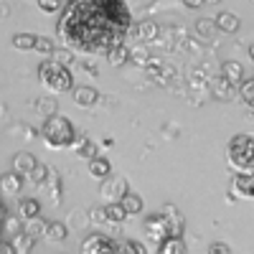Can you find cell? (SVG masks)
I'll list each match as a JSON object with an SVG mask.
<instances>
[{
    "instance_id": "cell-1",
    "label": "cell",
    "mask_w": 254,
    "mask_h": 254,
    "mask_svg": "<svg viewBox=\"0 0 254 254\" xmlns=\"http://www.w3.org/2000/svg\"><path fill=\"white\" fill-rule=\"evenodd\" d=\"M56 33L64 49L87 54H107L125 38L122 31L107 23L99 0H74V3L64 5Z\"/></svg>"
},
{
    "instance_id": "cell-2",
    "label": "cell",
    "mask_w": 254,
    "mask_h": 254,
    "mask_svg": "<svg viewBox=\"0 0 254 254\" xmlns=\"http://www.w3.org/2000/svg\"><path fill=\"white\" fill-rule=\"evenodd\" d=\"M226 160L234 173H254V132H239L226 145Z\"/></svg>"
},
{
    "instance_id": "cell-3",
    "label": "cell",
    "mask_w": 254,
    "mask_h": 254,
    "mask_svg": "<svg viewBox=\"0 0 254 254\" xmlns=\"http://www.w3.org/2000/svg\"><path fill=\"white\" fill-rule=\"evenodd\" d=\"M41 137H44L46 147L51 150H64V147H74L76 142V130L69 117L64 115H54L41 125Z\"/></svg>"
},
{
    "instance_id": "cell-4",
    "label": "cell",
    "mask_w": 254,
    "mask_h": 254,
    "mask_svg": "<svg viewBox=\"0 0 254 254\" xmlns=\"http://www.w3.org/2000/svg\"><path fill=\"white\" fill-rule=\"evenodd\" d=\"M38 79H41V84H44L49 92H54V94L74 92V74H71V69L59 66L54 59L44 61V64L38 66Z\"/></svg>"
},
{
    "instance_id": "cell-5",
    "label": "cell",
    "mask_w": 254,
    "mask_h": 254,
    "mask_svg": "<svg viewBox=\"0 0 254 254\" xmlns=\"http://www.w3.org/2000/svg\"><path fill=\"white\" fill-rule=\"evenodd\" d=\"M102 3V13L104 18H107V23L122 33H127L132 28V10L127 3H122V0H99Z\"/></svg>"
},
{
    "instance_id": "cell-6",
    "label": "cell",
    "mask_w": 254,
    "mask_h": 254,
    "mask_svg": "<svg viewBox=\"0 0 254 254\" xmlns=\"http://www.w3.org/2000/svg\"><path fill=\"white\" fill-rule=\"evenodd\" d=\"M142 234L145 239L150 242V244H163L165 239H171V226H168V219L163 214H153V216H147L145 224H142Z\"/></svg>"
},
{
    "instance_id": "cell-7",
    "label": "cell",
    "mask_w": 254,
    "mask_h": 254,
    "mask_svg": "<svg viewBox=\"0 0 254 254\" xmlns=\"http://www.w3.org/2000/svg\"><path fill=\"white\" fill-rule=\"evenodd\" d=\"M79 254H117V242L107 234H89L81 242Z\"/></svg>"
},
{
    "instance_id": "cell-8",
    "label": "cell",
    "mask_w": 254,
    "mask_h": 254,
    "mask_svg": "<svg viewBox=\"0 0 254 254\" xmlns=\"http://www.w3.org/2000/svg\"><path fill=\"white\" fill-rule=\"evenodd\" d=\"M127 193H130L127 178H122V176H110L107 181H102V198H104V201L120 203Z\"/></svg>"
},
{
    "instance_id": "cell-9",
    "label": "cell",
    "mask_w": 254,
    "mask_h": 254,
    "mask_svg": "<svg viewBox=\"0 0 254 254\" xmlns=\"http://www.w3.org/2000/svg\"><path fill=\"white\" fill-rule=\"evenodd\" d=\"M26 178H20L18 173H3L0 176V193L3 196H10V198H15V196H20V190H23V183Z\"/></svg>"
},
{
    "instance_id": "cell-10",
    "label": "cell",
    "mask_w": 254,
    "mask_h": 254,
    "mask_svg": "<svg viewBox=\"0 0 254 254\" xmlns=\"http://www.w3.org/2000/svg\"><path fill=\"white\" fill-rule=\"evenodd\" d=\"M231 186L237 198H254V173H234Z\"/></svg>"
},
{
    "instance_id": "cell-11",
    "label": "cell",
    "mask_w": 254,
    "mask_h": 254,
    "mask_svg": "<svg viewBox=\"0 0 254 254\" xmlns=\"http://www.w3.org/2000/svg\"><path fill=\"white\" fill-rule=\"evenodd\" d=\"M160 214L168 219V226H171V237H176V239H183V229H186V221H183V216L178 214V208L173 206V203H168V206H163V211Z\"/></svg>"
},
{
    "instance_id": "cell-12",
    "label": "cell",
    "mask_w": 254,
    "mask_h": 254,
    "mask_svg": "<svg viewBox=\"0 0 254 254\" xmlns=\"http://www.w3.org/2000/svg\"><path fill=\"white\" fill-rule=\"evenodd\" d=\"M36 165H38V160L33 153H15L13 155V173H18L20 178H28Z\"/></svg>"
},
{
    "instance_id": "cell-13",
    "label": "cell",
    "mask_w": 254,
    "mask_h": 254,
    "mask_svg": "<svg viewBox=\"0 0 254 254\" xmlns=\"http://www.w3.org/2000/svg\"><path fill=\"white\" fill-rule=\"evenodd\" d=\"M87 168H89V176L94 178V181H107L110 176H112V163L107 160V158H102V155H97V158H92L89 163H87Z\"/></svg>"
},
{
    "instance_id": "cell-14",
    "label": "cell",
    "mask_w": 254,
    "mask_h": 254,
    "mask_svg": "<svg viewBox=\"0 0 254 254\" xmlns=\"http://www.w3.org/2000/svg\"><path fill=\"white\" fill-rule=\"evenodd\" d=\"M221 79L226 84H231V87H239V84L244 81V69L239 61H224L221 64Z\"/></svg>"
},
{
    "instance_id": "cell-15",
    "label": "cell",
    "mask_w": 254,
    "mask_h": 254,
    "mask_svg": "<svg viewBox=\"0 0 254 254\" xmlns=\"http://www.w3.org/2000/svg\"><path fill=\"white\" fill-rule=\"evenodd\" d=\"M130 31L135 33V38L140 41V44H147V41H155V38L160 36V26L155 23V20H142V23L132 26Z\"/></svg>"
},
{
    "instance_id": "cell-16",
    "label": "cell",
    "mask_w": 254,
    "mask_h": 254,
    "mask_svg": "<svg viewBox=\"0 0 254 254\" xmlns=\"http://www.w3.org/2000/svg\"><path fill=\"white\" fill-rule=\"evenodd\" d=\"M214 26H216V31H221V33H237L239 31V18L234 15V13H229V10H221L216 18H214Z\"/></svg>"
},
{
    "instance_id": "cell-17",
    "label": "cell",
    "mask_w": 254,
    "mask_h": 254,
    "mask_svg": "<svg viewBox=\"0 0 254 254\" xmlns=\"http://www.w3.org/2000/svg\"><path fill=\"white\" fill-rule=\"evenodd\" d=\"M74 102L79 104V107H94V104L99 102V92L94 87H74Z\"/></svg>"
},
{
    "instance_id": "cell-18",
    "label": "cell",
    "mask_w": 254,
    "mask_h": 254,
    "mask_svg": "<svg viewBox=\"0 0 254 254\" xmlns=\"http://www.w3.org/2000/svg\"><path fill=\"white\" fill-rule=\"evenodd\" d=\"M120 203H122V208H125V214H127V216H140V214H142V208H145L142 196L132 193V190H130V193H127Z\"/></svg>"
},
{
    "instance_id": "cell-19",
    "label": "cell",
    "mask_w": 254,
    "mask_h": 254,
    "mask_svg": "<svg viewBox=\"0 0 254 254\" xmlns=\"http://www.w3.org/2000/svg\"><path fill=\"white\" fill-rule=\"evenodd\" d=\"M104 56H107V61L112 64V66H125V64L130 61V46H127V44H117Z\"/></svg>"
},
{
    "instance_id": "cell-20",
    "label": "cell",
    "mask_w": 254,
    "mask_h": 254,
    "mask_svg": "<svg viewBox=\"0 0 254 254\" xmlns=\"http://www.w3.org/2000/svg\"><path fill=\"white\" fill-rule=\"evenodd\" d=\"M46 226H49V221H44L41 216H38V219H31V221L23 224V234L31 237L33 242H36V239H44V237H46Z\"/></svg>"
},
{
    "instance_id": "cell-21",
    "label": "cell",
    "mask_w": 254,
    "mask_h": 254,
    "mask_svg": "<svg viewBox=\"0 0 254 254\" xmlns=\"http://www.w3.org/2000/svg\"><path fill=\"white\" fill-rule=\"evenodd\" d=\"M18 214L23 221H31V219H38L41 216V203L36 198H23L18 203Z\"/></svg>"
},
{
    "instance_id": "cell-22",
    "label": "cell",
    "mask_w": 254,
    "mask_h": 254,
    "mask_svg": "<svg viewBox=\"0 0 254 254\" xmlns=\"http://www.w3.org/2000/svg\"><path fill=\"white\" fill-rule=\"evenodd\" d=\"M74 153L89 163L92 158H97V142H92L87 135H84L81 140H76V142H74Z\"/></svg>"
},
{
    "instance_id": "cell-23",
    "label": "cell",
    "mask_w": 254,
    "mask_h": 254,
    "mask_svg": "<svg viewBox=\"0 0 254 254\" xmlns=\"http://www.w3.org/2000/svg\"><path fill=\"white\" fill-rule=\"evenodd\" d=\"M104 211H107V224L110 226H122L127 219H130V216L125 214L122 203H107V206H104Z\"/></svg>"
},
{
    "instance_id": "cell-24",
    "label": "cell",
    "mask_w": 254,
    "mask_h": 254,
    "mask_svg": "<svg viewBox=\"0 0 254 254\" xmlns=\"http://www.w3.org/2000/svg\"><path fill=\"white\" fill-rule=\"evenodd\" d=\"M158 254H188V247H186L183 239L171 237V239H165V242L158 247Z\"/></svg>"
},
{
    "instance_id": "cell-25",
    "label": "cell",
    "mask_w": 254,
    "mask_h": 254,
    "mask_svg": "<svg viewBox=\"0 0 254 254\" xmlns=\"http://www.w3.org/2000/svg\"><path fill=\"white\" fill-rule=\"evenodd\" d=\"M66 237H69L66 224H61V221H49V226H46V239L61 242V239H66Z\"/></svg>"
},
{
    "instance_id": "cell-26",
    "label": "cell",
    "mask_w": 254,
    "mask_h": 254,
    "mask_svg": "<svg viewBox=\"0 0 254 254\" xmlns=\"http://www.w3.org/2000/svg\"><path fill=\"white\" fill-rule=\"evenodd\" d=\"M10 247H13V254H31V249H33V239L26 237L23 231H20L18 237L10 239Z\"/></svg>"
},
{
    "instance_id": "cell-27",
    "label": "cell",
    "mask_w": 254,
    "mask_h": 254,
    "mask_svg": "<svg viewBox=\"0 0 254 254\" xmlns=\"http://www.w3.org/2000/svg\"><path fill=\"white\" fill-rule=\"evenodd\" d=\"M36 38H38V36H33V33H15V36H13V49H20V51H33Z\"/></svg>"
},
{
    "instance_id": "cell-28",
    "label": "cell",
    "mask_w": 254,
    "mask_h": 254,
    "mask_svg": "<svg viewBox=\"0 0 254 254\" xmlns=\"http://www.w3.org/2000/svg\"><path fill=\"white\" fill-rule=\"evenodd\" d=\"M49 176H51V168L44 165V163H38V165L33 168V173L28 176V181H31L33 186H46V183H49Z\"/></svg>"
},
{
    "instance_id": "cell-29",
    "label": "cell",
    "mask_w": 254,
    "mask_h": 254,
    "mask_svg": "<svg viewBox=\"0 0 254 254\" xmlns=\"http://www.w3.org/2000/svg\"><path fill=\"white\" fill-rule=\"evenodd\" d=\"M117 254H147V249H145V244H140L135 239H122L117 244Z\"/></svg>"
},
{
    "instance_id": "cell-30",
    "label": "cell",
    "mask_w": 254,
    "mask_h": 254,
    "mask_svg": "<svg viewBox=\"0 0 254 254\" xmlns=\"http://www.w3.org/2000/svg\"><path fill=\"white\" fill-rule=\"evenodd\" d=\"M211 89H214V94L219 99H229V97H234V92H237V87L226 84L224 79H214V81H211Z\"/></svg>"
},
{
    "instance_id": "cell-31",
    "label": "cell",
    "mask_w": 254,
    "mask_h": 254,
    "mask_svg": "<svg viewBox=\"0 0 254 254\" xmlns=\"http://www.w3.org/2000/svg\"><path fill=\"white\" fill-rule=\"evenodd\" d=\"M33 51H38L41 56H49V59H51V56L56 54V44H54L51 38H46V36H38V38H36Z\"/></svg>"
},
{
    "instance_id": "cell-32",
    "label": "cell",
    "mask_w": 254,
    "mask_h": 254,
    "mask_svg": "<svg viewBox=\"0 0 254 254\" xmlns=\"http://www.w3.org/2000/svg\"><path fill=\"white\" fill-rule=\"evenodd\" d=\"M237 89H239V97H242V102L252 107V104H254V76H252V79H244V81L239 84Z\"/></svg>"
},
{
    "instance_id": "cell-33",
    "label": "cell",
    "mask_w": 254,
    "mask_h": 254,
    "mask_svg": "<svg viewBox=\"0 0 254 254\" xmlns=\"http://www.w3.org/2000/svg\"><path fill=\"white\" fill-rule=\"evenodd\" d=\"M59 66H64V69H69L71 64H74V51H69V49H56V54L51 56Z\"/></svg>"
},
{
    "instance_id": "cell-34",
    "label": "cell",
    "mask_w": 254,
    "mask_h": 254,
    "mask_svg": "<svg viewBox=\"0 0 254 254\" xmlns=\"http://www.w3.org/2000/svg\"><path fill=\"white\" fill-rule=\"evenodd\" d=\"M150 54H147V49L142 46V49H130V61L132 64H137V66H147L150 64Z\"/></svg>"
},
{
    "instance_id": "cell-35",
    "label": "cell",
    "mask_w": 254,
    "mask_h": 254,
    "mask_svg": "<svg viewBox=\"0 0 254 254\" xmlns=\"http://www.w3.org/2000/svg\"><path fill=\"white\" fill-rule=\"evenodd\" d=\"M196 31H198V36H203V38H211V36L216 33L214 18H203V20H198V23H196Z\"/></svg>"
},
{
    "instance_id": "cell-36",
    "label": "cell",
    "mask_w": 254,
    "mask_h": 254,
    "mask_svg": "<svg viewBox=\"0 0 254 254\" xmlns=\"http://www.w3.org/2000/svg\"><path fill=\"white\" fill-rule=\"evenodd\" d=\"M20 231H23V226L18 224V219H13V216H10V219H5V224H3V234L8 237V242H10L13 237H18Z\"/></svg>"
},
{
    "instance_id": "cell-37",
    "label": "cell",
    "mask_w": 254,
    "mask_h": 254,
    "mask_svg": "<svg viewBox=\"0 0 254 254\" xmlns=\"http://www.w3.org/2000/svg\"><path fill=\"white\" fill-rule=\"evenodd\" d=\"M36 110H38L41 115H46V120H49V117H54V115H59V112H56V102H54V99H38Z\"/></svg>"
},
{
    "instance_id": "cell-38",
    "label": "cell",
    "mask_w": 254,
    "mask_h": 254,
    "mask_svg": "<svg viewBox=\"0 0 254 254\" xmlns=\"http://www.w3.org/2000/svg\"><path fill=\"white\" fill-rule=\"evenodd\" d=\"M89 221L92 224H107V211H104L102 206H94L89 211Z\"/></svg>"
},
{
    "instance_id": "cell-39",
    "label": "cell",
    "mask_w": 254,
    "mask_h": 254,
    "mask_svg": "<svg viewBox=\"0 0 254 254\" xmlns=\"http://www.w3.org/2000/svg\"><path fill=\"white\" fill-rule=\"evenodd\" d=\"M206 254H231V247L226 242H211L208 249H206Z\"/></svg>"
},
{
    "instance_id": "cell-40",
    "label": "cell",
    "mask_w": 254,
    "mask_h": 254,
    "mask_svg": "<svg viewBox=\"0 0 254 254\" xmlns=\"http://www.w3.org/2000/svg\"><path fill=\"white\" fill-rule=\"evenodd\" d=\"M38 8L44 13H56V10H64L59 0H38Z\"/></svg>"
},
{
    "instance_id": "cell-41",
    "label": "cell",
    "mask_w": 254,
    "mask_h": 254,
    "mask_svg": "<svg viewBox=\"0 0 254 254\" xmlns=\"http://www.w3.org/2000/svg\"><path fill=\"white\" fill-rule=\"evenodd\" d=\"M186 8H201L203 3H198V0H186V3H183Z\"/></svg>"
},
{
    "instance_id": "cell-42",
    "label": "cell",
    "mask_w": 254,
    "mask_h": 254,
    "mask_svg": "<svg viewBox=\"0 0 254 254\" xmlns=\"http://www.w3.org/2000/svg\"><path fill=\"white\" fill-rule=\"evenodd\" d=\"M5 15H8V5L0 3V18H5Z\"/></svg>"
},
{
    "instance_id": "cell-43",
    "label": "cell",
    "mask_w": 254,
    "mask_h": 254,
    "mask_svg": "<svg viewBox=\"0 0 254 254\" xmlns=\"http://www.w3.org/2000/svg\"><path fill=\"white\" fill-rule=\"evenodd\" d=\"M249 59H252V61H254V44H252V46H249Z\"/></svg>"
}]
</instances>
